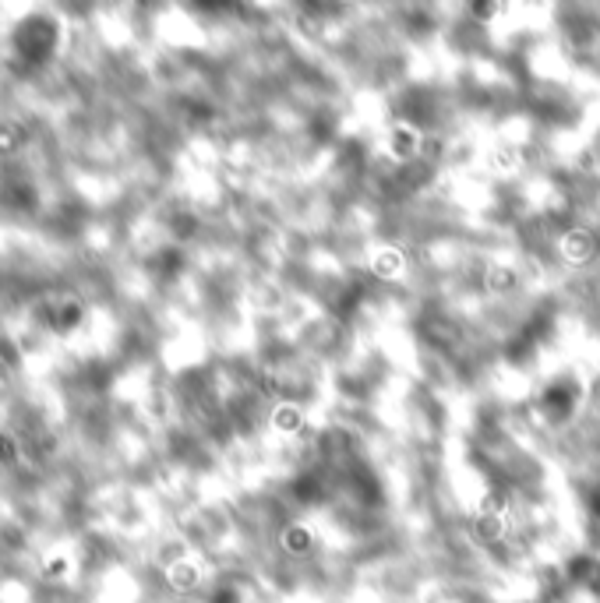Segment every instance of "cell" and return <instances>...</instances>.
Instances as JSON below:
<instances>
[{
  "label": "cell",
  "instance_id": "6da1fadb",
  "mask_svg": "<svg viewBox=\"0 0 600 603\" xmlns=\"http://www.w3.org/2000/svg\"><path fill=\"white\" fill-rule=\"evenodd\" d=\"M57 50V22L50 15H32L22 18L11 32V53L15 64L22 67H43L50 53Z\"/></svg>",
  "mask_w": 600,
  "mask_h": 603
}]
</instances>
